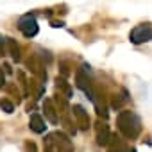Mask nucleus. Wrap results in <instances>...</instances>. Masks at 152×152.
<instances>
[{"instance_id":"f257e3e1","label":"nucleus","mask_w":152,"mask_h":152,"mask_svg":"<svg viewBox=\"0 0 152 152\" xmlns=\"http://www.w3.org/2000/svg\"><path fill=\"white\" fill-rule=\"evenodd\" d=\"M116 127L127 140H136L141 131V122L134 111H122L116 116Z\"/></svg>"},{"instance_id":"f03ea898","label":"nucleus","mask_w":152,"mask_h":152,"mask_svg":"<svg viewBox=\"0 0 152 152\" xmlns=\"http://www.w3.org/2000/svg\"><path fill=\"white\" fill-rule=\"evenodd\" d=\"M129 39L131 43L134 45H140V43H147L152 39V25L150 23H141V25H136L131 34H129Z\"/></svg>"},{"instance_id":"7ed1b4c3","label":"nucleus","mask_w":152,"mask_h":152,"mask_svg":"<svg viewBox=\"0 0 152 152\" xmlns=\"http://www.w3.org/2000/svg\"><path fill=\"white\" fill-rule=\"evenodd\" d=\"M18 29L25 38H32L38 34V22L32 15H23L18 20Z\"/></svg>"},{"instance_id":"20e7f679","label":"nucleus","mask_w":152,"mask_h":152,"mask_svg":"<svg viewBox=\"0 0 152 152\" xmlns=\"http://www.w3.org/2000/svg\"><path fill=\"white\" fill-rule=\"evenodd\" d=\"M109 140H111L109 127L106 124H99V127H97V143L102 145V147H106L109 143Z\"/></svg>"},{"instance_id":"39448f33","label":"nucleus","mask_w":152,"mask_h":152,"mask_svg":"<svg viewBox=\"0 0 152 152\" xmlns=\"http://www.w3.org/2000/svg\"><path fill=\"white\" fill-rule=\"evenodd\" d=\"M72 113H73L75 118L79 120V124H81L83 129H86V127L90 125V116H88V113L84 111L83 106H73V107H72Z\"/></svg>"},{"instance_id":"423d86ee","label":"nucleus","mask_w":152,"mask_h":152,"mask_svg":"<svg viewBox=\"0 0 152 152\" xmlns=\"http://www.w3.org/2000/svg\"><path fill=\"white\" fill-rule=\"evenodd\" d=\"M29 127H31V131H34V132H38V134L45 132V129H47V125H45L43 118H41L38 113H32V115H31V120H29Z\"/></svg>"},{"instance_id":"0eeeda50","label":"nucleus","mask_w":152,"mask_h":152,"mask_svg":"<svg viewBox=\"0 0 152 152\" xmlns=\"http://www.w3.org/2000/svg\"><path fill=\"white\" fill-rule=\"evenodd\" d=\"M43 111H45V116H47L52 124H57V115H56V109H54V106H52V100H50V99H47V100H45V104H43Z\"/></svg>"},{"instance_id":"6e6552de","label":"nucleus","mask_w":152,"mask_h":152,"mask_svg":"<svg viewBox=\"0 0 152 152\" xmlns=\"http://www.w3.org/2000/svg\"><path fill=\"white\" fill-rule=\"evenodd\" d=\"M7 50H9V54H11V57H13L15 61H20V59H22V56H20V47H18L16 41L11 39V38H7Z\"/></svg>"},{"instance_id":"1a4fd4ad","label":"nucleus","mask_w":152,"mask_h":152,"mask_svg":"<svg viewBox=\"0 0 152 152\" xmlns=\"http://www.w3.org/2000/svg\"><path fill=\"white\" fill-rule=\"evenodd\" d=\"M56 86H57V90H63V91H64V97H66V99L72 97V88H70V84H68L63 77H57V79H56Z\"/></svg>"},{"instance_id":"9d476101","label":"nucleus","mask_w":152,"mask_h":152,"mask_svg":"<svg viewBox=\"0 0 152 152\" xmlns=\"http://www.w3.org/2000/svg\"><path fill=\"white\" fill-rule=\"evenodd\" d=\"M0 107H2V111H6V113H13V111H15V106H13L7 99L0 100Z\"/></svg>"},{"instance_id":"9b49d317","label":"nucleus","mask_w":152,"mask_h":152,"mask_svg":"<svg viewBox=\"0 0 152 152\" xmlns=\"http://www.w3.org/2000/svg\"><path fill=\"white\" fill-rule=\"evenodd\" d=\"M6 48H7V39L0 36V54H4V52H6Z\"/></svg>"},{"instance_id":"f8f14e48","label":"nucleus","mask_w":152,"mask_h":152,"mask_svg":"<svg viewBox=\"0 0 152 152\" xmlns=\"http://www.w3.org/2000/svg\"><path fill=\"white\" fill-rule=\"evenodd\" d=\"M25 150L27 152H36V145L34 143H25Z\"/></svg>"},{"instance_id":"ddd939ff","label":"nucleus","mask_w":152,"mask_h":152,"mask_svg":"<svg viewBox=\"0 0 152 152\" xmlns=\"http://www.w3.org/2000/svg\"><path fill=\"white\" fill-rule=\"evenodd\" d=\"M6 84V75H4V72H2V68H0V88H2Z\"/></svg>"},{"instance_id":"4468645a","label":"nucleus","mask_w":152,"mask_h":152,"mask_svg":"<svg viewBox=\"0 0 152 152\" xmlns=\"http://www.w3.org/2000/svg\"><path fill=\"white\" fill-rule=\"evenodd\" d=\"M63 25H64L63 22H52V27H56V29H57V27H63Z\"/></svg>"},{"instance_id":"2eb2a0df","label":"nucleus","mask_w":152,"mask_h":152,"mask_svg":"<svg viewBox=\"0 0 152 152\" xmlns=\"http://www.w3.org/2000/svg\"><path fill=\"white\" fill-rule=\"evenodd\" d=\"M125 152H136V150H134V148H131V150H125Z\"/></svg>"}]
</instances>
